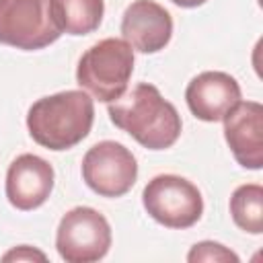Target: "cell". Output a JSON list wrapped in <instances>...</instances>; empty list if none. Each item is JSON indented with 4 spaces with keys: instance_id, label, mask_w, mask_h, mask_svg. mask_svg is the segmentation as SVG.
Segmentation results:
<instances>
[{
    "instance_id": "obj_1",
    "label": "cell",
    "mask_w": 263,
    "mask_h": 263,
    "mask_svg": "<svg viewBox=\"0 0 263 263\" xmlns=\"http://www.w3.org/2000/svg\"><path fill=\"white\" fill-rule=\"evenodd\" d=\"M113 125L129 134L148 150L171 148L181 136V115L154 84L140 82L117 101L109 103Z\"/></svg>"
},
{
    "instance_id": "obj_2",
    "label": "cell",
    "mask_w": 263,
    "mask_h": 263,
    "mask_svg": "<svg viewBox=\"0 0 263 263\" xmlns=\"http://www.w3.org/2000/svg\"><path fill=\"white\" fill-rule=\"evenodd\" d=\"M95 103L84 90H64L35 101L27 113L31 138L47 150H68L80 144L92 127Z\"/></svg>"
},
{
    "instance_id": "obj_3",
    "label": "cell",
    "mask_w": 263,
    "mask_h": 263,
    "mask_svg": "<svg viewBox=\"0 0 263 263\" xmlns=\"http://www.w3.org/2000/svg\"><path fill=\"white\" fill-rule=\"evenodd\" d=\"M134 72V49L125 39L107 37L90 45L76 68V82L101 103L117 101Z\"/></svg>"
},
{
    "instance_id": "obj_4",
    "label": "cell",
    "mask_w": 263,
    "mask_h": 263,
    "mask_svg": "<svg viewBox=\"0 0 263 263\" xmlns=\"http://www.w3.org/2000/svg\"><path fill=\"white\" fill-rule=\"evenodd\" d=\"M62 35L49 0H0V43L25 51L51 45Z\"/></svg>"
},
{
    "instance_id": "obj_5",
    "label": "cell",
    "mask_w": 263,
    "mask_h": 263,
    "mask_svg": "<svg viewBox=\"0 0 263 263\" xmlns=\"http://www.w3.org/2000/svg\"><path fill=\"white\" fill-rule=\"evenodd\" d=\"M142 203L150 218L166 228H191L203 214L199 189L179 175H158L142 191Z\"/></svg>"
},
{
    "instance_id": "obj_6",
    "label": "cell",
    "mask_w": 263,
    "mask_h": 263,
    "mask_svg": "<svg viewBox=\"0 0 263 263\" xmlns=\"http://www.w3.org/2000/svg\"><path fill=\"white\" fill-rule=\"evenodd\" d=\"M111 247L107 218L88 205L66 212L55 232V249L66 263H92L103 259Z\"/></svg>"
},
{
    "instance_id": "obj_7",
    "label": "cell",
    "mask_w": 263,
    "mask_h": 263,
    "mask_svg": "<svg viewBox=\"0 0 263 263\" xmlns=\"http://www.w3.org/2000/svg\"><path fill=\"white\" fill-rule=\"evenodd\" d=\"M82 179L101 197H121L138 179L136 156L123 144L103 140L84 154Z\"/></svg>"
},
{
    "instance_id": "obj_8",
    "label": "cell",
    "mask_w": 263,
    "mask_h": 263,
    "mask_svg": "<svg viewBox=\"0 0 263 263\" xmlns=\"http://www.w3.org/2000/svg\"><path fill=\"white\" fill-rule=\"evenodd\" d=\"M224 138L245 168L263 166V107L257 101H238L224 115Z\"/></svg>"
},
{
    "instance_id": "obj_9",
    "label": "cell",
    "mask_w": 263,
    "mask_h": 263,
    "mask_svg": "<svg viewBox=\"0 0 263 263\" xmlns=\"http://www.w3.org/2000/svg\"><path fill=\"white\" fill-rule=\"evenodd\" d=\"M53 166L37 154L16 156L6 173V197L10 205L31 212L43 205L53 189Z\"/></svg>"
},
{
    "instance_id": "obj_10",
    "label": "cell",
    "mask_w": 263,
    "mask_h": 263,
    "mask_svg": "<svg viewBox=\"0 0 263 263\" xmlns=\"http://www.w3.org/2000/svg\"><path fill=\"white\" fill-rule=\"evenodd\" d=\"M121 35L132 49L156 53L164 49L173 37L171 12L154 0H134L123 12Z\"/></svg>"
},
{
    "instance_id": "obj_11",
    "label": "cell",
    "mask_w": 263,
    "mask_h": 263,
    "mask_svg": "<svg viewBox=\"0 0 263 263\" xmlns=\"http://www.w3.org/2000/svg\"><path fill=\"white\" fill-rule=\"evenodd\" d=\"M185 101L197 119L216 123L240 101V86L236 78L226 72H201L187 84Z\"/></svg>"
},
{
    "instance_id": "obj_12",
    "label": "cell",
    "mask_w": 263,
    "mask_h": 263,
    "mask_svg": "<svg viewBox=\"0 0 263 263\" xmlns=\"http://www.w3.org/2000/svg\"><path fill=\"white\" fill-rule=\"evenodd\" d=\"M49 10L62 33L88 35L99 29L105 12L103 0H49Z\"/></svg>"
},
{
    "instance_id": "obj_13",
    "label": "cell",
    "mask_w": 263,
    "mask_h": 263,
    "mask_svg": "<svg viewBox=\"0 0 263 263\" xmlns=\"http://www.w3.org/2000/svg\"><path fill=\"white\" fill-rule=\"evenodd\" d=\"M230 216L234 224L249 232H263V187L257 183H247L234 189L230 197Z\"/></svg>"
},
{
    "instance_id": "obj_14",
    "label": "cell",
    "mask_w": 263,
    "mask_h": 263,
    "mask_svg": "<svg viewBox=\"0 0 263 263\" xmlns=\"http://www.w3.org/2000/svg\"><path fill=\"white\" fill-rule=\"evenodd\" d=\"M187 261H191V263H197V261H214V263H230L232 261V263H238V255L220 242L203 240V242H197L191 247Z\"/></svg>"
},
{
    "instance_id": "obj_15",
    "label": "cell",
    "mask_w": 263,
    "mask_h": 263,
    "mask_svg": "<svg viewBox=\"0 0 263 263\" xmlns=\"http://www.w3.org/2000/svg\"><path fill=\"white\" fill-rule=\"evenodd\" d=\"M2 259H4V261H45L47 257H45V253H41V251L29 247V245H21V247L8 251Z\"/></svg>"
},
{
    "instance_id": "obj_16",
    "label": "cell",
    "mask_w": 263,
    "mask_h": 263,
    "mask_svg": "<svg viewBox=\"0 0 263 263\" xmlns=\"http://www.w3.org/2000/svg\"><path fill=\"white\" fill-rule=\"evenodd\" d=\"M171 2L177 4V6H181V8H195V6H201L208 0H171Z\"/></svg>"
}]
</instances>
